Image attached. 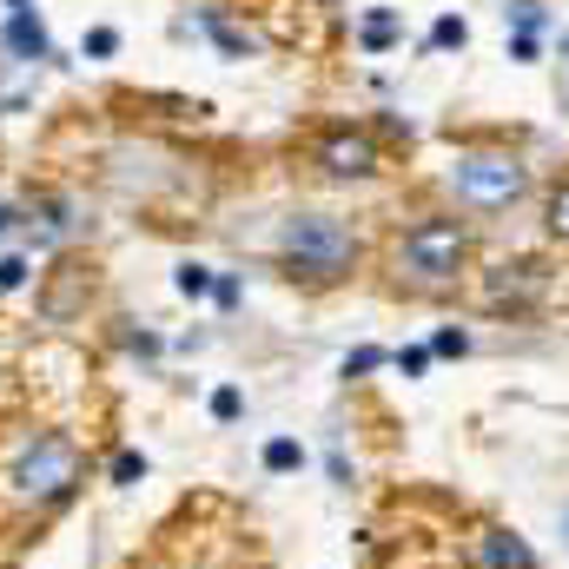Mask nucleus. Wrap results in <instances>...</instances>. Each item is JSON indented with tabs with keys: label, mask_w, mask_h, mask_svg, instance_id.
I'll return each mask as SVG.
<instances>
[{
	"label": "nucleus",
	"mask_w": 569,
	"mask_h": 569,
	"mask_svg": "<svg viewBox=\"0 0 569 569\" xmlns=\"http://www.w3.org/2000/svg\"><path fill=\"white\" fill-rule=\"evenodd\" d=\"M93 483L87 437L60 418H13L0 425V530H47L60 523Z\"/></svg>",
	"instance_id": "obj_1"
},
{
	"label": "nucleus",
	"mask_w": 569,
	"mask_h": 569,
	"mask_svg": "<svg viewBox=\"0 0 569 569\" xmlns=\"http://www.w3.org/2000/svg\"><path fill=\"white\" fill-rule=\"evenodd\" d=\"M477 279V219L425 206L385 239V284L398 298H450Z\"/></svg>",
	"instance_id": "obj_2"
},
{
	"label": "nucleus",
	"mask_w": 569,
	"mask_h": 569,
	"mask_svg": "<svg viewBox=\"0 0 569 569\" xmlns=\"http://www.w3.org/2000/svg\"><path fill=\"white\" fill-rule=\"evenodd\" d=\"M365 259H371L365 226L345 219V212H331V206H291L279 219V232H272V266H279V279L291 284V291H311V298L345 291V284L365 272Z\"/></svg>",
	"instance_id": "obj_3"
},
{
	"label": "nucleus",
	"mask_w": 569,
	"mask_h": 569,
	"mask_svg": "<svg viewBox=\"0 0 569 569\" xmlns=\"http://www.w3.org/2000/svg\"><path fill=\"white\" fill-rule=\"evenodd\" d=\"M443 192H450V212H463V219H497V212H517V206L537 192V172H530L523 152L477 140V146H457V152L443 159Z\"/></svg>",
	"instance_id": "obj_4"
},
{
	"label": "nucleus",
	"mask_w": 569,
	"mask_h": 569,
	"mask_svg": "<svg viewBox=\"0 0 569 569\" xmlns=\"http://www.w3.org/2000/svg\"><path fill=\"white\" fill-rule=\"evenodd\" d=\"M93 239V199L73 179H33V192H20V246L33 259H60L80 252Z\"/></svg>",
	"instance_id": "obj_5"
},
{
	"label": "nucleus",
	"mask_w": 569,
	"mask_h": 569,
	"mask_svg": "<svg viewBox=\"0 0 569 569\" xmlns=\"http://www.w3.org/2000/svg\"><path fill=\"white\" fill-rule=\"evenodd\" d=\"M305 166H311L318 186H345L351 192V186H378L385 179L391 146L378 140V127H365V120H325L305 140Z\"/></svg>",
	"instance_id": "obj_6"
},
{
	"label": "nucleus",
	"mask_w": 569,
	"mask_h": 569,
	"mask_svg": "<svg viewBox=\"0 0 569 569\" xmlns=\"http://www.w3.org/2000/svg\"><path fill=\"white\" fill-rule=\"evenodd\" d=\"M93 291H100V266L80 259V252H60L33 279V311H40V325H87Z\"/></svg>",
	"instance_id": "obj_7"
},
{
	"label": "nucleus",
	"mask_w": 569,
	"mask_h": 569,
	"mask_svg": "<svg viewBox=\"0 0 569 569\" xmlns=\"http://www.w3.org/2000/svg\"><path fill=\"white\" fill-rule=\"evenodd\" d=\"M172 33H179V40H206L219 60H259V53H266L259 27H252L239 7H226V0H186V7L172 13Z\"/></svg>",
	"instance_id": "obj_8"
},
{
	"label": "nucleus",
	"mask_w": 569,
	"mask_h": 569,
	"mask_svg": "<svg viewBox=\"0 0 569 569\" xmlns=\"http://www.w3.org/2000/svg\"><path fill=\"white\" fill-rule=\"evenodd\" d=\"M0 60L20 67V73H40V67H67V53L53 47V27L40 7H13L0 13Z\"/></svg>",
	"instance_id": "obj_9"
},
{
	"label": "nucleus",
	"mask_w": 569,
	"mask_h": 569,
	"mask_svg": "<svg viewBox=\"0 0 569 569\" xmlns=\"http://www.w3.org/2000/svg\"><path fill=\"white\" fill-rule=\"evenodd\" d=\"M550 291V272L537 259H503L483 272V311H510V318H530Z\"/></svg>",
	"instance_id": "obj_10"
},
{
	"label": "nucleus",
	"mask_w": 569,
	"mask_h": 569,
	"mask_svg": "<svg viewBox=\"0 0 569 569\" xmlns=\"http://www.w3.org/2000/svg\"><path fill=\"white\" fill-rule=\"evenodd\" d=\"M470 563L477 569H543L537 550H530V537L510 530V523H477L470 530Z\"/></svg>",
	"instance_id": "obj_11"
},
{
	"label": "nucleus",
	"mask_w": 569,
	"mask_h": 569,
	"mask_svg": "<svg viewBox=\"0 0 569 569\" xmlns=\"http://www.w3.org/2000/svg\"><path fill=\"white\" fill-rule=\"evenodd\" d=\"M351 47H358L365 60L398 53V47H405V13H398V7H365V13L351 20Z\"/></svg>",
	"instance_id": "obj_12"
},
{
	"label": "nucleus",
	"mask_w": 569,
	"mask_h": 569,
	"mask_svg": "<svg viewBox=\"0 0 569 569\" xmlns=\"http://www.w3.org/2000/svg\"><path fill=\"white\" fill-rule=\"evenodd\" d=\"M113 345H120L127 358H140V365H159V358H166V338H159L146 318H113Z\"/></svg>",
	"instance_id": "obj_13"
},
{
	"label": "nucleus",
	"mask_w": 569,
	"mask_h": 569,
	"mask_svg": "<svg viewBox=\"0 0 569 569\" xmlns=\"http://www.w3.org/2000/svg\"><path fill=\"white\" fill-rule=\"evenodd\" d=\"M100 477H107L113 490H140L146 477H152V463H146V450H133V443H113L107 463H100Z\"/></svg>",
	"instance_id": "obj_14"
},
{
	"label": "nucleus",
	"mask_w": 569,
	"mask_h": 569,
	"mask_svg": "<svg viewBox=\"0 0 569 569\" xmlns=\"http://www.w3.org/2000/svg\"><path fill=\"white\" fill-rule=\"evenodd\" d=\"M463 47H470V20H463L457 7H443L425 33V53H463Z\"/></svg>",
	"instance_id": "obj_15"
},
{
	"label": "nucleus",
	"mask_w": 569,
	"mask_h": 569,
	"mask_svg": "<svg viewBox=\"0 0 569 569\" xmlns=\"http://www.w3.org/2000/svg\"><path fill=\"white\" fill-rule=\"evenodd\" d=\"M33 252L27 246H0V298H20V291H33Z\"/></svg>",
	"instance_id": "obj_16"
},
{
	"label": "nucleus",
	"mask_w": 569,
	"mask_h": 569,
	"mask_svg": "<svg viewBox=\"0 0 569 569\" xmlns=\"http://www.w3.org/2000/svg\"><path fill=\"white\" fill-rule=\"evenodd\" d=\"M212 279H219V266H206V259H179V266H172V291H179L186 305H206V298H212Z\"/></svg>",
	"instance_id": "obj_17"
},
{
	"label": "nucleus",
	"mask_w": 569,
	"mask_h": 569,
	"mask_svg": "<svg viewBox=\"0 0 569 569\" xmlns=\"http://www.w3.org/2000/svg\"><path fill=\"white\" fill-rule=\"evenodd\" d=\"M259 463H266V477H298V470L311 463V450H305L298 437H266V450H259Z\"/></svg>",
	"instance_id": "obj_18"
},
{
	"label": "nucleus",
	"mask_w": 569,
	"mask_h": 569,
	"mask_svg": "<svg viewBox=\"0 0 569 569\" xmlns=\"http://www.w3.org/2000/svg\"><path fill=\"white\" fill-rule=\"evenodd\" d=\"M543 232L569 246V172H557L550 186H543Z\"/></svg>",
	"instance_id": "obj_19"
},
{
	"label": "nucleus",
	"mask_w": 569,
	"mask_h": 569,
	"mask_svg": "<svg viewBox=\"0 0 569 569\" xmlns=\"http://www.w3.org/2000/svg\"><path fill=\"white\" fill-rule=\"evenodd\" d=\"M385 365H391V351H385V345H351V351L338 358V378H345V385H365V378H371V371H385Z\"/></svg>",
	"instance_id": "obj_20"
},
{
	"label": "nucleus",
	"mask_w": 569,
	"mask_h": 569,
	"mask_svg": "<svg viewBox=\"0 0 569 569\" xmlns=\"http://www.w3.org/2000/svg\"><path fill=\"white\" fill-rule=\"evenodd\" d=\"M503 33H550L543 0H503Z\"/></svg>",
	"instance_id": "obj_21"
},
{
	"label": "nucleus",
	"mask_w": 569,
	"mask_h": 569,
	"mask_svg": "<svg viewBox=\"0 0 569 569\" xmlns=\"http://www.w3.org/2000/svg\"><path fill=\"white\" fill-rule=\"evenodd\" d=\"M206 418H212V425H239V418H246V391H239V385H212V391H206Z\"/></svg>",
	"instance_id": "obj_22"
},
{
	"label": "nucleus",
	"mask_w": 569,
	"mask_h": 569,
	"mask_svg": "<svg viewBox=\"0 0 569 569\" xmlns=\"http://www.w3.org/2000/svg\"><path fill=\"white\" fill-rule=\"evenodd\" d=\"M113 53H120V27H107V20H100V27H87V33H80V60H93V67H100V60H113Z\"/></svg>",
	"instance_id": "obj_23"
},
{
	"label": "nucleus",
	"mask_w": 569,
	"mask_h": 569,
	"mask_svg": "<svg viewBox=\"0 0 569 569\" xmlns=\"http://www.w3.org/2000/svg\"><path fill=\"white\" fill-rule=\"evenodd\" d=\"M470 345H477L470 325H437L430 331V358H470Z\"/></svg>",
	"instance_id": "obj_24"
},
{
	"label": "nucleus",
	"mask_w": 569,
	"mask_h": 569,
	"mask_svg": "<svg viewBox=\"0 0 569 569\" xmlns=\"http://www.w3.org/2000/svg\"><path fill=\"white\" fill-rule=\"evenodd\" d=\"M430 365H437L430 345H398V351H391V371H398V378H430Z\"/></svg>",
	"instance_id": "obj_25"
},
{
	"label": "nucleus",
	"mask_w": 569,
	"mask_h": 569,
	"mask_svg": "<svg viewBox=\"0 0 569 569\" xmlns=\"http://www.w3.org/2000/svg\"><path fill=\"white\" fill-rule=\"evenodd\" d=\"M206 305H212V311H226V318H232V311H239V305H246V284H239V272H219V279H212V298H206Z\"/></svg>",
	"instance_id": "obj_26"
},
{
	"label": "nucleus",
	"mask_w": 569,
	"mask_h": 569,
	"mask_svg": "<svg viewBox=\"0 0 569 569\" xmlns=\"http://www.w3.org/2000/svg\"><path fill=\"white\" fill-rule=\"evenodd\" d=\"M503 53H510L517 67H530V60L543 53V33H503Z\"/></svg>",
	"instance_id": "obj_27"
},
{
	"label": "nucleus",
	"mask_w": 569,
	"mask_h": 569,
	"mask_svg": "<svg viewBox=\"0 0 569 569\" xmlns=\"http://www.w3.org/2000/svg\"><path fill=\"white\" fill-rule=\"evenodd\" d=\"M0 246H20V192H0Z\"/></svg>",
	"instance_id": "obj_28"
},
{
	"label": "nucleus",
	"mask_w": 569,
	"mask_h": 569,
	"mask_svg": "<svg viewBox=\"0 0 569 569\" xmlns=\"http://www.w3.org/2000/svg\"><path fill=\"white\" fill-rule=\"evenodd\" d=\"M325 470H331V483H351V457H345V450H338V443H331V450H325Z\"/></svg>",
	"instance_id": "obj_29"
},
{
	"label": "nucleus",
	"mask_w": 569,
	"mask_h": 569,
	"mask_svg": "<svg viewBox=\"0 0 569 569\" xmlns=\"http://www.w3.org/2000/svg\"><path fill=\"white\" fill-rule=\"evenodd\" d=\"M0 7H7V13H13V7H40V0H0Z\"/></svg>",
	"instance_id": "obj_30"
},
{
	"label": "nucleus",
	"mask_w": 569,
	"mask_h": 569,
	"mask_svg": "<svg viewBox=\"0 0 569 569\" xmlns=\"http://www.w3.org/2000/svg\"><path fill=\"white\" fill-rule=\"evenodd\" d=\"M563 543H569V510H563Z\"/></svg>",
	"instance_id": "obj_31"
},
{
	"label": "nucleus",
	"mask_w": 569,
	"mask_h": 569,
	"mask_svg": "<svg viewBox=\"0 0 569 569\" xmlns=\"http://www.w3.org/2000/svg\"><path fill=\"white\" fill-rule=\"evenodd\" d=\"M0 537H7V530H0ZM0 569H7V557H0Z\"/></svg>",
	"instance_id": "obj_32"
},
{
	"label": "nucleus",
	"mask_w": 569,
	"mask_h": 569,
	"mask_svg": "<svg viewBox=\"0 0 569 569\" xmlns=\"http://www.w3.org/2000/svg\"><path fill=\"white\" fill-rule=\"evenodd\" d=\"M563 53H569V33H563Z\"/></svg>",
	"instance_id": "obj_33"
},
{
	"label": "nucleus",
	"mask_w": 569,
	"mask_h": 569,
	"mask_svg": "<svg viewBox=\"0 0 569 569\" xmlns=\"http://www.w3.org/2000/svg\"><path fill=\"white\" fill-rule=\"evenodd\" d=\"M0 120H7V107H0Z\"/></svg>",
	"instance_id": "obj_34"
}]
</instances>
